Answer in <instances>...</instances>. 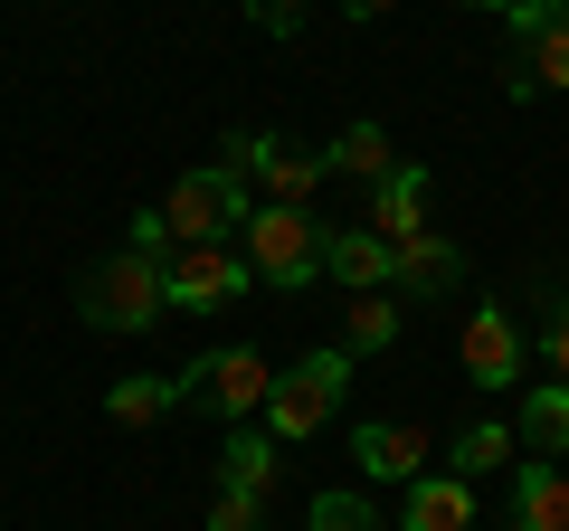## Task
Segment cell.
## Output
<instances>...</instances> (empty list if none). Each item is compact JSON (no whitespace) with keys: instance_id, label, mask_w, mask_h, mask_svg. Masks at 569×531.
<instances>
[{"instance_id":"1","label":"cell","mask_w":569,"mask_h":531,"mask_svg":"<svg viewBox=\"0 0 569 531\" xmlns=\"http://www.w3.org/2000/svg\"><path fill=\"white\" fill-rule=\"evenodd\" d=\"M342 399H351V351L323 342V351H305V361H284V370H276V389H266V418H257V428L276 437V447H305V437H323L332 418H342Z\"/></svg>"},{"instance_id":"2","label":"cell","mask_w":569,"mask_h":531,"mask_svg":"<svg viewBox=\"0 0 569 531\" xmlns=\"http://www.w3.org/2000/svg\"><path fill=\"white\" fill-rule=\"evenodd\" d=\"M323 238H332V219L257 200V219L238 228V257L257 266V285H276V294H305L313 275H323Z\"/></svg>"},{"instance_id":"3","label":"cell","mask_w":569,"mask_h":531,"mask_svg":"<svg viewBox=\"0 0 569 531\" xmlns=\"http://www.w3.org/2000/svg\"><path fill=\"white\" fill-rule=\"evenodd\" d=\"M77 313L96 332H152L171 313L162 294V257H142V247H114V257L86 266V285H77Z\"/></svg>"},{"instance_id":"4","label":"cell","mask_w":569,"mask_h":531,"mask_svg":"<svg viewBox=\"0 0 569 531\" xmlns=\"http://www.w3.org/2000/svg\"><path fill=\"white\" fill-rule=\"evenodd\" d=\"M162 219H171V247H228L257 219V190L228 162H200V171H181V181L162 190Z\"/></svg>"},{"instance_id":"5","label":"cell","mask_w":569,"mask_h":531,"mask_svg":"<svg viewBox=\"0 0 569 531\" xmlns=\"http://www.w3.org/2000/svg\"><path fill=\"white\" fill-rule=\"evenodd\" d=\"M512 48H503V96L512 104H541L569 86V10L560 0H512Z\"/></svg>"},{"instance_id":"6","label":"cell","mask_w":569,"mask_h":531,"mask_svg":"<svg viewBox=\"0 0 569 531\" xmlns=\"http://www.w3.org/2000/svg\"><path fill=\"white\" fill-rule=\"evenodd\" d=\"M219 162L238 171L247 190H266L276 209H313V190L332 181V162H323V152L284 143V133H228V143H219Z\"/></svg>"},{"instance_id":"7","label":"cell","mask_w":569,"mask_h":531,"mask_svg":"<svg viewBox=\"0 0 569 531\" xmlns=\"http://www.w3.org/2000/svg\"><path fill=\"white\" fill-rule=\"evenodd\" d=\"M181 389H190V399H209L228 428H247V418H266V389H276V370H266V351L228 342V351H200V361L181 370Z\"/></svg>"},{"instance_id":"8","label":"cell","mask_w":569,"mask_h":531,"mask_svg":"<svg viewBox=\"0 0 569 531\" xmlns=\"http://www.w3.org/2000/svg\"><path fill=\"white\" fill-rule=\"evenodd\" d=\"M247 285H257V266H247L238 247H171V257H162L171 313H219V304H238Z\"/></svg>"},{"instance_id":"9","label":"cell","mask_w":569,"mask_h":531,"mask_svg":"<svg viewBox=\"0 0 569 531\" xmlns=\"http://www.w3.org/2000/svg\"><path fill=\"white\" fill-rule=\"evenodd\" d=\"M456 361H466V389L503 399V389L522 380V361H531V332L512 323V304H475V313H466V342H456Z\"/></svg>"},{"instance_id":"10","label":"cell","mask_w":569,"mask_h":531,"mask_svg":"<svg viewBox=\"0 0 569 531\" xmlns=\"http://www.w3.org/2000/svg\"><path fill=\"white\" fill-rule=\"evenodd\" d=\"M351 455H361V484H418L427 455H437V437H427L418 418H361V428H351Z\"/></svg>"},{"instance_id":"11","label":"cell","mask_w":569,"mask_h":531,"mask_svg":"<svg viewBox=\"0 0 569 531\" xmlns=\"http://www.w3.org/2000/svg\"><path fill=\"white\" fill-rule=\"evenodd\" d=\"M427 200H437V171L427 162H399L389 181H370V238L380 247H408V238H427Z\"/></svg>"},{"instance_id":"12","label":"cell","mask_w":569,"mask_h":531,"mask_svg":"<svg viewBox=\"0 0 569 531\" xmlns=\"http://www.w3.org/2000/svg\"><path fill=\"white\" fill-rule=\"evenodd\" d=\"M447 285H466V257H456L437 228H427V238H408V247H389V294H399V304L447 294Z\"/></svg>"},{"instance_id":"13","label":"cell","mask_w":569,"mask_h":531,"mask_svg":"<svg viewBox=\"0 0 569 531\" xmlns=\"http://www.w3.org/2000/svg\"><path fill=\"white\" fill-rule=\"evenodd\" d=\"M512 531H569V474L550 455L512 465Z\"/></svg>"},{"instance_id":"14","label":"cell","mask_w":569,"mask_h":531,"mask_svg":"<svg viewBox=\"0 0 569 531\" xmlns=\"http://www.w3.org/2000/svg\"><path fill=\"white\" fill-rule=\"evenodd\" d=\"M399 531H475V484H466V474H418Z\"/></svg>"},{"instance_id":"15","label":"cell","mask_w":569,"mask_h":531,"mask_svg":"<svg viewBox=\"0 0 569 531\" xmlns=\"http://www.w3.org/2000/svg\"><path fill=\"white\" fill-rule=\"evenodd\" d=\"M323 275H342V294H389V247L370 228H332L323 238Z\"/></svg>"},{"instance_id":"16","label":"cell","mask_w":569,"mask_h":531,"mask_svg":"<svg viewBox=\"0 0 569 531\" xmlns=\"http://www.w3.org/2000/svg\"><path fill=\"white\" fill-rule=\"evenodd\" d=\"M181 399H190L181 370H142V380H114V389H104V418H114V428H152V418H171Z\"/></svg>"},{"instance_id":"17","label":"cell","mask_w":569,"mask_h":531,"mask_svg":"<svg viewBox=\"0 0 569 531\" xmlns=\"http://www.w3.org/2000/svg\"><path fill=\"white\" fill-rule=\"evenodd\" d=\"M276 437H266V428H228L219 437V484L228 493H266V484H276Z\"/></svg>"},{"instance_id":"18","label":"cell","mask_w":569,"mask_h":531,"mask_svg":"<svg viewBox=\"0 0 569 531\" xmlns=\"http://www.w3.org/2000/svg\"><path fill=\"white\" fill-rule=\"evenodd\" d=\"M522 455H550V465L569 455V380L522 389Z\"/></svg>"},{"instance_id":"19","label":"cell","mask_w":569,"mask_h":531,"mask_svg":"<svg viewBox=\"0 0 569 531\" xmlns=\"http://www.w3.org/2000/svg\"><path fill=\"white\" fill-rule=\"evenodd\" d=\"M512 455H522V437H512L503 418H475V428H456V447H447V474H466V484H475V474H503Z\"/></svg>"},{"instance_id":"20","label":"cell","mask_w":569,"mask_h":531,"mask_svg":"<svg viewBox=\"0 0 569 531\" xmlns=\"http://www.w3.org/2000/svg\"><path fill=\"white\" fill-rule=\"evenodd\" d=\"M323 162L351 171V181H389V171H399V162H389V133H380V123H342V133L323 143Z\"/></svg>"},{"instance_id":"21","label":"cell","mask_w":569,"mask_h":531,"mask_svg":"<svg viewBox=\"0 0 569 531\" xmlns=\"http://www.w3.org/2000/svg\"><path fill=\"white\" fill-rule=\"evenodd\" d=\"M399 342V294H351L342 304V351L361 361V351H389Z\"/></svg>"},{"instance_id":"22","label":"cell","mask_w":569,"mask_h":531,"mask_svg":"<svg viewBox=\"0 0 569 531\" xmlns=\"http://www.w3.org/2000/svg\"><path fill=\"white\" fill-rule=\"evenodd\" d=\"M305 531H380V512H370V493H351V484H332V493H313V512H305Z\"/></svg>"},{"instance_id":"23","label":"cell","mask_w":569,"mask_h":531,"mask_svg":"<svg viewBox=\"0 0 569 531\" xmlns=\"http://www.w3.org/2000/svg\"><path fill=\"white\" fill-rule=\"evenodd\" d=\"M209 531H266V493H228V484H219V503H209Z\"/></svg>"},{"instance_id":"24","label":"cell","mask_w":569,"mask_h":531,"mask_svg":"<svg viewBox=\"0 0 569 531\" xmlns=\"http://www.w3.org/2000/svg\"><path fill=\"white\" fill-rule=\"evenodd\" d=\"M305 10H313V0H247V20H257L266 39H295V29H305Z\"/></svg>"},{"instance_id":"25","label":"cell","mask_w":569,"mask_h":531,"mask_svg":"<svg viewBox=\"0 0 569 531\" xmlns=\"http://www.w3.org/2000/svg\"><path fill=\"white\" fill-rule=\"evenodd\" d=\"M541 351H550V370H560V380H569V294H560V304H550V323H541Z\"/></svg>"},{"instance_id":"26","label":"cell","mask_w":569,"mask_h":531,"mask_svg":"<svg viewBox=\"0 0 569 531\" xmlns=\"http://www.w3.org/2000/svg\"><path fill=\"white\" fill-rule=\"evenodd\" d=\"M389 10H399V0H342V20L361 29V20H389Z\"/></svg>"},{"instance_id":"27","label":"cell","mask_w":569,"mask_h":531,"mask_svg":"<svg viewBox=\"0 0 569 531\" xmlns=\"http://www.w3.org/2000/svg\"><path fill=\"white\" fill-rule=\"evenodd\" d=\"M466 10H512V0H466Z\"/></svg>"}]
</instances>
